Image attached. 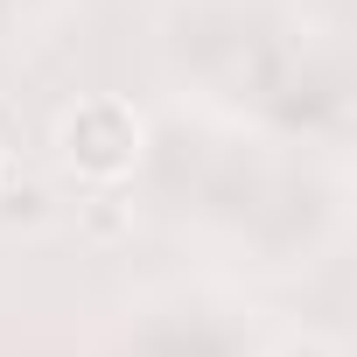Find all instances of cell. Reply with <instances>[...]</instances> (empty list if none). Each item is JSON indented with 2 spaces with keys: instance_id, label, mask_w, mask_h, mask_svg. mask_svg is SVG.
Here are the masks:
<instances>
[{
  "instance_id": "obj_1",
  "label": "cell",
  "mask_w": 357,
  "mask_h": 357,
  "mask_svg": "<svg viewBox=\"0 0 357 357\" xmlns=\"http://www.w3.org/2000/svg\"><path fill=\"white\" fill-rule=\"evenodd\" d=\"M63 161L91 183H119L140 161V119L126 98H84L70 119H63Z\"/></svg>"
}]
</instances>
